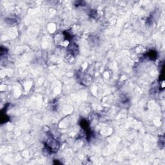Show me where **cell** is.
Masks as SVG:
<instances>
[{
  "mask_svg": "<svg viewBox=\"0 0 165 165\" xmlns=\"http://www.w3.org/2000/svg\"><path fill=\"white\" fill-rule=\"evenodd\" d=\"M148 57L150 60H156V58L157 57V53L155 50L149 51L148 54Z\"/></svg>",
  "mask_w": 165,
  "mask_h": 165,
  "instance_id": "7a4b0ae2",
  "label": "cell"
},
{
  "mask_svg": "<svg viewBox=\"0 0 165 165\" xmlns=\"http://www.w3.org/2000/svg\"><path fill=\"white\" fill-rule=\"evenodd\" d=\"M46 148L47 150L50 151V152H56L59 148L60 146V144L58 143V142L53 138L48 139V141L46 142Z\"/></svg>",
  "mask_w": 165,
  "mask_h": 165,
  "instance_id": "6da1fadb",
  "label": "cell"
}]
</instances>
